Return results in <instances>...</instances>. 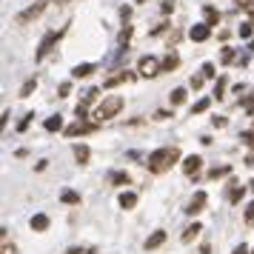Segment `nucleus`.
I'll use <instances>...</instances> for the list:
<instances>
[{
    "mask_svg": "<svg viewBox=\"0 0 254 254\" xmlns=\"http://www.w3.org/2000/svg\"><path fill=\"white\" fill-rule=\"evenodd\" d=\"M128 80H134V74L123 69V71H117V74H112V77H106L103 86H106V89H115V86H120V83H128Z\"/></svg>",
    "mask_w": 254,
    "mask_h": 254,
    "instance_id": "obj_8",
    "label": "nucleus"
},
{
    "mask_svg": "<svg viewBox=\"0 0 254 254\" xmlns=\"http://www.w3.org/2000/svg\"><path fill=\"white\" fill-rule=\"evenodd\" d=\"M86 249H71V252H66V254H83Z\"/></svg>",
    "mask_w": 254,
    "mask_h": 254,
    "instance_id": "obj_47",
    "label": "nucleus"
},
{
    "mask_svg": "<svg viewBox=\"0 0 254 254\" xmlns=\"http://www.w3.org/2000/svg\"><path fill=\"white\" fill-rule=\"evenodd\" d=\"M211 123H214L217 128H223V126H226V117H211Z\"/></svg>",
    "mask_w": 254,
    "mask_h": 254,
    "instance_id": "obj_42",
    "label": "nucleus"
},
{
    "mask_svg": "<svg viewBox=\"0 0 254 254\" xmlns=\"http://www.w3.org/2000/svg\"><path fill=\"white\" fill-rule=\"evenodd\" d=\"M252 32H254L252 23H243V26H240V37H252Z\"/></svg>",
    "mask_w": 254,
    "mask_h": 254,
    "instance_id": "obj_35",
    "label": "nucleus"
},
{
    "mask_svg": "<svg viewBox=\"0 0 254 254\" xmlns=\"http://www.w3.org/2000/svg\"><path fill=\"white\" fill-rule=\"evenodd\" d=\"M131 32H134V29H131V26H126V29L120 32V43H128V40H131Z\"/></svg>",
    "mask_w": 254,
    "mask_h": 254,
    "instance_id": "obj_32",
    "label": "nucleus"
},
{
    "mask_svg": "<svg viewBox=\"0 0 254 254\" xmlns=\"http://www.w3.org/2000/svg\"><path fill=\"white\" fill-rule=\"evenodd\" d=\"M243 194H246V189H243V186H237V183H231V189H229V203H240Z\"/></svg>",
    "mask_w": 254,
    "mask_h": 254,
    "instance_id": "obj_18",
    "label": "nucleus"
},
{
    "mask_svg": "<svg viewBox=\"0 0 254 254\" xmlns=\"http://www.w3.org/2000/svg\"><path fill=\"white\" fill-rule=\"evenodd\" d=\"M83 254H97V252H94V249H86V252H83Z\"/></svg>",
    "mask_w": 254,
    "mask_h": 254,
    "instance_id": "obj_51",
    "label": "nucleus"
},
{
    "mask_svg": "<svg viewBox=\"0 0 254 254\" xmlns=\"http://www.w3.org/2000/svg\"><path fill=\"white\" fill-rule=\"evenodd\" d=\"M206 191H197L194 197H191V203H189V208H186V214H191V217H194V214H200V211H203V206H206Z\"/></svg>",
    "mask_w": 254,
    "mask_h": 254,
    "instance_id": "obj_9",
    "label": "nucleus"
},
{
    "mask_svg": "<svg viewBox=\"0 0 254 254\" xmlns=\"http://www.w3.org/2000/svg\"><path fill=\"white\" fill-rule=\"evenodd\" d=\"M43 126H46V131H60V128H63V117H60V115L49 117V120L43 123Z\"/></svg>",
    "mask_w": 254,
    "mask_h": 254,
    "instance_id": "obj_21",
    "label": "nucleus"
},
{
    "mask_svg": "<svg viewBox=\"0 0 254 254\" xmlns=\"http://www.w3.org/2000/svg\"><path fill=\"white\" fill-rule=\"evenodd\" d=\"M206 109H208V97H203V100H197V103H194V109H191V115H203Z\"/></svg>",
    "mask_w": 254,
    "mask_h": 254,
    "instance_id": "obj_26",
    "label": "nucleus"
},
{
    "mask_svg": "<svg viewBox=\"0 0 254 254\" xmlns=\"http://www.w3.org/2000/svg\"><path fill=\"white\" fill-rule=\"evenodd\" d=\"M220 60H223V63H234V60H237V55H234V49H223V55H220Z\"/></svg>",
    "mask_w": 254,
    "mask_h": 254,
    "instance_id": "obj_29",
    "label": "nucleus"
},
{
    "mask_svg": "<svg viewBox=\"0 0 254 254\" xmlns=\"http://www.w3.org/2000/svg\"><path fill=\"white\" fill-rule=\"evenodd\" d=\"M49 3H58V6H63V3H69V0H49Z\"/></svg>",
    "mask_w": 254,
    "mask_h": 254,
    "instance_id": "obj_49",
    "label": "nucleus"
},
{
    "mask_svg": "<svg viewBox=\"0 0 254 254\" xmlns=\"http://www.w3.org/2000/svg\"><path fill=\"white\" fill-rule=\"evenodd\" d=\"M32 229L35 231H46L49 229V217L46 214H35V217H32Z\"/></svg>",
    "mask_w": 254,
    "mask_h": 254,
    "instance_id": "obj_20",
    "label": "nucleus"
},
{
    "mask_svg": "<svg viewBox=\"0 0 254 254\" xmlns=\"http://www.w3.org/2000/svg\"><path fill=\"white\" fill-rule=\"evenodd\" d=\"M200 231H203V226H200V223H191V226L183 231V237H180V240H183V243H191L197 234H200Z\"/></svg>",
    "mask_w": 254,
    "mask_h": 254,
    "instance_id": "obj_16",
    "label": "nucleus"
},
{
    "mask_svg": "<svg viewBox=\"0 0 254 254\" xmlns=\"http://www.w3.org/2000/svg\"><path fill=\"white\" fill-rule=\"evenodd\" d=\"M137 3H146V0H137Z\"/></svg>",
    "mask_w": 254,
    "mask_h": 254,
    "instance_id": "obj_53",
    "label": "nucleus"
},
{
    "mask_svg": "<svg viewBox=\"0 0 254 254\" xmlns=\"http://www.w3.org/2000/svg\"><path fill=\"white\" fill-rule=\"evenodd\" d=\"M166 29H169V23H160V26H154V29H151V35L157 37V35H163V32H166Z\"/></svg>",
    "mask_w": 254,
    "mask_h": 254,
    "instance_id": "obj_38",
    "label": "nucleus"
},
{
    "mask_svg": "<svg viewBox=\"0 0 254 254\" xmlns=\"http://www.w3.org/2000/svg\"><path fill=\"white\" fill-rule=\"evenodd\" d=\"M189 37H191L194 43H203V40H208V37H211V26H208V23H197V26H191Z\"/></svg>",
    "mask_w": 254,
    "mask_h": 254,
    "instance_id": "obj_7",
    "label": "nucleus"
},
{
    "mask_svg": "<svg viewBox=\"0 0 254 254\" xmlns=\"http://www.w3.org/2000/svg\"><path fill=\"white\" fill-rule=\"evenodd\" d=\"M35 89H37V80H35V77H29V80L20 86V97H29V94L35 92Z\"/></svg>",
    "mask_w": 254,
    "mask_h": 254,
    "instance_id": "obj_22",
    "label": "nucleus"
},
{
    "mask_svg": "<svg viewBox=\"0 0 254 254\" xmlns=\"http://www.w3.org/2000/svg\"><path fill=\"white\" fill-rule=\"evenodd\" d=\"M203 17H206L208 26H217L220 23V12L214 9V6H206V9H203Z\"/></svg>",
    "mask_w": 254,
    "mask_h": 254,
    "instance_id": "obj_17",
    "label": "nucleus"
},
{
    "mask_svg": "<svg viewBox=\"0 0 254 254\" xmlns=\"http://www.w3.org/2000/svg\"><path fill=\"white\" fill-rule=\"evenodd\" d=\"M120 109H123V97H117V94L106 97L103 103L97 106V123H103V120H109V117H115Z\"/></svg>",
    "mask_w": 254,
    "mask_h": 254,
    "instance_id": "obj_3",
    "label": "nucleus"
},
{
    "mask_svg": "<svg viewBox=\"0 0 254 254\" xmlns=\"http://www.w3.org/2000/svg\"><path fill=\"white\" fill-rule=\"evenodd\" d=\"M60 200H63V203H69V206H80V194H77V191H71V189H66V191L60 194Z\"/></svg>",
    "mask_w": 254,
    "mask_h": 254,
    "instance_id": "obj_19",
    "label": "nucleus"
},
{
    "mask_svg": "<svg viewBox=\"0 0 254 254\" xmlns=\"http://www.w3.org/2000/svg\"><path fill=\"white\" fill-rule=\"evenodd\" d=\"M169 97H172V106H180V103H186V89H174V92L169 94Z\"/></svg>",
    "mask_w": 254,
    "mask_h": 254,
    "instance_id": "obj_24",
    "label": "nucleus"
},
{
    "mask_svg": "<svg viewBox=\"0 0 254 254\" xmlns=\"http://www.w3.org/2000/svg\"><path fill=\"white\" fill-rule=\"evenodd\" d=\"M177 160H180V149H177V146H172V149H157V151H151L146 166H149V172L163 174L166 169H172Z\"/></svg>",
    "mask_w": 254,
    "mask_h": 254,
    "instance_id": "obj_1",
    "label": "nucleus"
},
{
    "mask_svg": "<svg viewBox=\"0 0 254 254\" xmlns=\"http://www.w3.org/2000/svg\"><path fill=\"white\" fill-rule=\"evenodd\" d=\"M249 23L254 26V9H252V12H249Z\"/></svg>",
    "mask_w": 254,
    "mask_h": 254,
    "instance_id": "obj_50",
    "label": "nucleus"
},
{
    "mask_svg": "<svg viewBox=\"0 0 254 254\" xmlns=\"http://www.w3.org/2000/svg\"><path fill=\"white\" fill-rule=\"evenodd\" d=\"M94 100H97V89H89V92L83 94V100H80V103H83V106H92Z\"/></svg>",
    "mask_w": 254,
    "mask_h": 254,
    "instance_id": "obj_27",
    "label": "nucleus"
},
{
    "mask_svg": "<svg viewBox=\"0 0 254 254\" xmlns=\"http://www.w3.org/2000/svg\"><path fill=\"white\" fill-rule=\"evenodd\" d=\"M166 117H172L169 112H154V120H166Z\"/></svg>",
    "mask_w": 254,
    "mask_h": 254,
    "instance_id": "obj_45",
    "label": "nucleus"
},
{
    "mask_svg": "<svg viewBox=\"0 0 254 254\" xmlns=\"http://www.w3.org/2000/svg\"><path fill=\"white\" fill-rule=\"evenodd\" d=\"M89 154H92V151H89V146H83V143H77V146H74V160L80 163H89Z\"/></svg>",
    "mask_w": 254,
    "mask_h": 254,
    "instance_id": "obj_14",
    "label": "nucleus"
},
{
    "mask_svg": "<svg viewBox=\"0 0 254 254\" xmlns=\"http://www.w3.org/2000/svg\"><path fill=\"white\" fill-rule=\"evenodd\" d=\"M252 254H254V252H252Z\"/></svg>",
    "mask_w": 254,
    "mask_h": 254,
    "instance_id": "obj_54",
    "label": "nucleus"
},
{
    "mask_svg": "<svg viewBox=\"0 0 254 254\" xmlns=\"http://www.w3.org/2000/svg\"><path fill=\"white\" fill-rule=\"evenodd\" d=\"M97 128V123H86V120H77V123H71L69 128H66V137H77V134H89V131H94Z\"/></svg>",
    "mask_w": 254,
    "mask_h": 254,
    "instance_id": "obj_6",
    "label": "nucleus"
},
{
    "mask_svg": "<svg viewBox=\"0 0 254 254\" xmlns=\"http://www.w3.org/2000/svg\"><path fill=\"white\" fill-rule=\"evenodd\" d=\"M180 66V58L174 55V52H169L166 58H163V63H160V71H172V69H177Z\"/></svg>",
    "mask_w": 254,
    "mask_h": 254,
    "instance_id": "obj_13",
    "label": "nucleus"
},
{
    "mask_svg": "<svg viewBox=\"0 0 254 254\" xmlns=\"http://www.w3.org/2000/svg\"><path fill=\"white\" fill-rule=\"evenodd\" d=\"M120 17H123V20H128V17H131V9H128V6H123V9H120Z\"/></svg>",
    "mask_w": 254,
    "mask_h": 254,
    "instance_id": "obj_44",
    "label": "nucleus"
},
{
    "mask_svg": "<svg viewBox=\"0 0 254 254\" xmlns=\"http://www.w3.org/2000/svg\"><path fill=\"white\" fill-rule=\"evenodd\" d=\"M163 243H166V231H154L149 240H146V252H154V249H160Z\"/></svg>",
    "mask_w": 254,
    "mask_h": 254,
    "instance_id": "obj_11",
    "label": "nucleus"
},
{
    "mask_svg": "<svg viewBox=\"0 0 254 254\" xmlns=\"http://www.w3.org/2000/svg\"><path fill=\"white\" fill-rule=\"evenodd\" d=\"M137 206V194L134 191H123L120 194V208H134Z\"/></svg>",
    "mask_w": 254,
    "mask_h": 254,
    "instance_id": "obj_15",
    "label": "nucleus"
},
{
    "mask_svg": "<svg viewBox=\"0 0 254 254\" xmlns=\"http://www.w3.org/2000/svg\"><path fill=\"white\" fill-rule=\"evenodd\" d=\"M71 94V83H60V94L58 97H69Z\"/></svg>",
    "mask_w": 254,
    "mask_h": 254,
    "instance_id": "obj_36",
    "label": "nucleus"
},
{
    "mask_svg": "<svg viewBox=\"0 0 254 254\" xmlns=\"http://www.w3.org/2000/svg\"><path fill=\"white\" fill-rule=\"evenodd\" d=\"M231 254H252V252H249V246H246V243H240V246H237Z\"/></svg>",
    "mask_w": 254,
    "mask_h": 254,
    "instance_id": "obj_40",
    "label": "nucleus"
},
{
    "mask_svg": "<svg viewBox=\"0 0 254 254\" xmlns=\"http://www.w3.org/2000/svg\"><path fill=\"white\" fill-rule=\"evenodd\" d=\"M160 12H163V14H172V12H174V3H172V0H166V3L160 6Z\"/></svg>",
    "mask_w": 254,
    "mask_h": 254,
    "instance_id": "obj_37",
    "label": "nucleus"
},
{
    "mask_svg": "<svg viewBox=\"0 0 254 254\" xmlns=\"http://www.w3.org/2000/svg\"><path fill=\"white\" fill-rule=\"evenodd\" d=\"M226 174H231L229 166H217V169H211V172H208V177H211V180H220V177H226Z\"/></svg>",
    "mask_w": 254,
    "mask_h": 254,
    "instance_id": "obj_23",
    "label": "nucleus"
},
{
    "mask_svg": "<svg viewBox=\"0 0 254 254\" xmlns=\"http://www.w3.org/2000/svg\"><path fill=\"white\" fill-rule=\"evenodd\" d=\"M140 74H143V77H157V74H160V60L157 58H140Z\"/></svg>",
    "mask_w": 254,
    "mask_h": 254,
    "instance_id": "obj_5",
    "label": "nucleus"
},
{
    "mask_svg": "<svg viewBox=\"0 0 254 254\" xmlns=\"http://www.w3.org/2000/svg\"><path fill=\"white\" fill-rule=\"evenodd\" d=\"M217 71H214V63H203V77H214Z\"/></svg>",
    "mask_w": 254,
    "mask_h": 254,
    "instance_id": "obj_31",
    "label": "nucleus"
},
{
    "mask_svg": "<svg viewBox=\"0 0 254 254\" xmlns=\"http://www.w3.org/2000/svg\"><path fill=\"white\" fill-rule=\"evenodd\" d=\"M200 254H211V249H208V246H203V249H200Z\"/></svg>",
    "mask_w": 254,
    "mask_h": 254,
    "instance_id": "obj_48",
    "label": "nucleus"
},
{
    "mask_svg": "<svg viewBox=\"0 0 254 254\" xmlns=\"http://www.w3.org/2000/svg\"><path fill=\"white\" fill-rule=\"evenodd\" d=\"M200 86H203V74H197V77H191V89H194V92L200 89Z\"/></svg>",
    "mask_w": 254,
    "mask_h": 254,
    "instance_id": "obj_39",
    "label": "nucleus"
},
{
    "mask_svg": "<svg viewBox=\"0 0 254 254\" xmlns=\"http://www.w3.org/2000/svg\"><path fill=\"white\" fill-rule=\"evenodd\" d=\"M46 6H49V0H37V3H32L29 9H23V12H17V17H14V23H17V26H29L32 20H37L40 14L46 12Z\"/></svg>",
    "mask_w": 254,
    "mask_h": 254,
    "instance_id": "obj_2",
    "label": "nucleus"
},
{
    "mask_svg": "<svg viewBox=\"0 0 254 254\" xmlns=\"http://www.w3.org/2000/svg\"><path fill=\"white\" fill-rule=\"evenodd\" d=\"M240 143H246L249 149H254V131H240Z\"/></svg>",
    "mask_w": 254,
    "mask_h": 254,
    "instance_id": "obj_28",
    "label": "nucleus"
},
{
    "mask_svg": "<svg viewBox=\"0 0 254 254\" xmlns=\"http://www.w3.org/2000/svg\"><path fill=\"white\" fill-rule=\"evenodd\" d=\"M252 191H254V180H252Z\"/></svg>",
    "mask_w": 254,
    "mask_h": 254,
    "instance_id": "obj_52",
    "label": "nucleus"
},
{
    "mask_svg": "<svg viewBox=\"0 0 254 254\" xmlns=\"http://www.w3.org/2000/svg\"><path fill=\"white\" fill-rule=\"evenodd\" d=\"M60 37H63V32H49V35L43 37V40H40V49H37L35 60H43V58H46L49 52H52V46H55V43H58Z\"/></svg>",
    "mask_w": 254,
    "mask_h": 254,
    "instance_id": "obj_4",
    "label": "nucleus"
},
{
    "mask_svg": "<svg viewBox=\"0 0 254 254\" xmlns=\"http://www.w3.org/2000/svg\"><path fill=\"white\" fill-rule=\"evenodd\" d=\"M32 117H35V115H26L23 120L17 123V131H26V128H29V123H32Z\"/></svg>",
    "mask_w": 254,
    "mask_h": 254,
    "instance_id": "obj_34",
    "label": "nucleus"
},
{
    "mask_svg": "<svg viewBox=\"0 0 254 254\" xmlns=\"http://www.w3.org/2000/svg\"><path fill=\"white\" fill-rule=\"evenodd\" d=\"M246 223H254V203L246 208Z\"/></svg>",
    "mask_w": 254,
    "mask_h": 254,
    "instance_id": "obj_41",
    "label": "nucleus"
},
{
    "mask_svg": "<svg viewBox=\"0 0 254 254\" xmlns=\"http://www.w3.org/2000/svg\"><path fill=\"white\" fill-rule=\"evenodd\" d=\"M223 92H226V77H220V80H217V86H214V97L220 100V97H223Z\"/></svg>",
    "mask_w": 254,
    "mask_h": 254,
    "instance_id": "obj_30",
    "label": "nucleus"
},
{
    "mask_svg": "<svg viewBox=\"0 0 254 254\" xmlns=\"http://www.w3.org/2000/svg\"><path fill=\"white\" fill-rule=\"evenodd\" d=\"M246 166H254V151L249 154V157H246Z\"/></svg>",
    "mask_w": 254,
    "mask_h": 254,
    "instance_id": "obj_46",
    "label": "nucleus"
},
{
    "mask_svg": "<svg viewBox=\"0 0 254 254\" xmlns=\"http://www.w3.org/2000/svg\"><path fill=\"white\" fill-rule=\"evenodd\" d=\"M3 254H17V249H14V246H9V243H3Z\"/></svg>",
    "mask_w": 254,
    "mask_h": 254,
    "instance_id": "obj_43",
    "label": "nucleus"
},
{
    "mask_svg": "<svg viewBox=\"0 0 254 254\" xmlns=\"http://www.w3.org/2000/svg\"><path fill=\"white\" fill-rule=\"evenodd\" d=\"M92 71H94V63H77V66L71 69V77H77V80H80V77H89Z\"/></svg>",
    "mask_w": 254,
    "mask_h": 254,
    "instance_id": "obj_12",
    "label": "nucleus"
},
{
    "mask_svg": "<svg viewBox=\"0 0 254 254\" xmlns=\"http://www.w3.org/2000/svg\"><path fill=\"white\" fill-rule=\"evenodd\" d=\"M203 169V157H197V154H191V157H186L183 160V172L189 174V177H194L197 172Z\"/></svg>",
    "mask_w": 254,
    "mask_h": 254,
    "instance_id": "obj_10",
    "label": "nucleus"
},
{
    "mask_svg": "<svg viewBox=\"0 0 254 254\" xmlns=\"http://www.w3.org/2000/svg\"><path fill=\"white\" fill-rule=\"evenodd\" d=\"M243 109H246L249 115H254V94H252V97H246V100H243Z\"/></svg>",
    "mask_w": 254,
    "mask_h": 254,
    "instance_id": "obj_33",
    "label": "nucleus"
},
{
    "mask_svg": "<svg viewBox=\"0 0 254 254\" xmlns=\"http://www.w3.org/2000/svg\"><path fill=\"white\" fill-rule=\"evenodd\" d=\"M128 180H131V177H128L126 172H115L112 174V183L115 186H128Z\"/></svg>",
    "mask_w": 254,
    "mask_h": 254,
    "instance_id": "obj_25",
    "label": "nucleus"
}]
</instances>
